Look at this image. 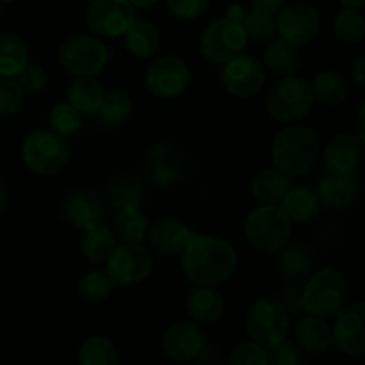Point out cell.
Here are the masks:
<instances>
[{"instance_id": "8fae6325", "label": "cell", "mask_w": 365, "mask_h": 365, "mask_svg": "<svg viewBox=\"0 0 365 365\" xmlns=\"http://www.w3.org/2000/svg\"><path fill=\"white\" fill-rule=\"evenodd\" d=\"M145 81L152 95L170 100L184 95L191 82V71L180 57L164 56L150 64Z\"/></svg>"}, {"instance_id": "ab89813d", "label": "cell", "mask_w": 365, "mask_h": 365, "mask_svg": "<svg viewBox=\"0 0 365 365\" xmlns=\"http://www.w3.org/2000/svg\"><path fill=\"white\" fill-rule=\"evenodd\" d=\"M280 266L289 277H303L310 269L309 250L302 245H285L280 250Z\"/></svg>"}, {"instance_id": "7c38bea8", "label": "cell", "mask_w": 365, "mask_h": 365, "mask_svg": "<svg viewBox=\"0 0 365 365\" xmlns=\"http://www.w3.org/2000/svg\"><path fill=\"white\" fill-rule=\"evenodd\" d=\"M86 18L95 36L120 38L135 20V7L128 0H93Z\"/></svg>"}, {"instance_id": "52a82bcc", "label": "cell", "mask_w": 365, "mask_h": 365, "mask_svg": "<svg viewBox=\"0 0 365 365\" xmlns=\"http://www.w3.org/2000/svg\"><path fill=\"white\" fill-rule=\"evenodd\" d=\"M245 324L248 337L264 349L280 344L289 334L287 312L284 305L274 299H259L253 303L246 314Z\"/></svg>"}, {"instance_id": "7a4b0ae2", "label": "cell", "mask_w": 365, "mask_h": 365, "mask_svg": "<svg viewBox=\"0 0 365 365\" xmlns=\"http://www.w3.org/2000/svg\"><path fill=\"white\" fill-rule=\"evenodd\" d=\"M319 153L317 134L303 125L284 128L274 138L271 146V159L280 171L289 177L305 175L314 166Z\"/></svg>"}, {"instance_id": "277c9868", "label": "cell", "mask_w": 365, "mask_h": 365, "mask_svg": "<svg viewBox=\"0 0 365 365\" xmlns=\"http://www.w3.org/2000/svg\"><path fill=\"white\" fill-rule=\"evenodd\" d=\"M349 285L344 274L337 269H321L305 285L302 307L310 316L335 317L348 303Z\"/></svg>"}, {"instance_id": "484cf974", "label": "cell", "mask_w": 365, "mask_h": 365, "mask_svg": "<svg viewBox=\"0 0 365 365\" xmlns=\"http://www.w3.org/2000/svg\"><path fill=\"white\" fill-rule=\"evenodd\" d=\"M298 341L310 355H323L334 346L331 328L324 323L323 317L307 316L298 327Z\"/></svg>"}, {"instance_id": "9a60e30c", "label": "cell", "mask_w": 365, "mask_h": 365, "mask_svg": "<svg viewBox=\"0 0 365 365\" xmlns=\"http://www.w3.org/2000/svg\"><path fill=\"white\" fill-rule=\"evenodd\" d=\"M319 31V14L310 4L296 2L282 7L277 18V32L296 46L312 41Z\"/></svg>"}, {"instance_id": "603a6c76", "label": "cell", "mask_w": 365, "mask_h": 365, "mask_svg": "<svg viewBox=\"0 0 365 365\" xmlns=\"http://www.w3.org/2000/svg\"><path fill=\"white\" fill-rule=\"evenodd\" d=\"M187 309L196 323L214 324L221 319L225 312L223 296L212 285H200L189 296Z\"/></svg>"}, {"instance_id": "d590c367", "label": "cell", "mask_w": 365, "mask_h": 365, "mask_svg": "<svg viewBox=\"0 0 365 365\" xmlns=\"http://www.w3.org/2000/svg\"><path fill=\"white\" fill-rule=\"evenodd\" d=\"M334 32L342 43H359L364 38V16L356 7H344L334 20Z\"/></svg>"}, {"instance_id": "cb8c5ba5", "label": "cell", "mask_w": 365, "mask_h": 365, "mask_svg": "<svg viewBox=\"0 0 365 365\" xmlns=\"http://www.w3.org/2000/svg\"><path fill=\"white\" fill-rule=\"evenodd\" d=\"M285 214L289 220L296 223H309L314 221L321 212V200L316 191L310 187H291L282 200Z\"/></svg>"}, {"instance_id": "7dc6e473", "label": "cell", "mask_w": 365, "mask_h": 365, "mask_svg": "<svg viewBox=\"0 0 365 365\" xmlns=\"http://www.w3.org/2000/svg\"><path fill=\"white\" fill-rule=\"evenodd\" d=\"M353 77H355L356 84L362 86L365 82V59L362 56L359 57V59L355 61V64H353Z\"/></svg>"}, {"instance_id": "e0dca14e", "label": "cell", "mask_w": 365, "mask_h": 365, "mask_svg": "<svg viewBox=\"0 0 365 365\" xmlns=\"http://www.w3.org/2000/svg\"><path fill=\"white\" fill-rule=\"evenodd\" d=\"M195 235L192 228L177 220H159L146 232L150 248L163 257L180 255Z\"/></svg>"}, {"instance_id": "5bb4252c", "label": "cell", "mask_w": 365, "mask_h": 365, "mask_svg": "<svg viewBox=\"0 0 365 365\" xmlns=\"http://www.w3.org/2000/svg\"><path fill=\"white\" fill-rule=\"evenodd\" d=\"M335 317L337 321L331 330L334 344L346 355L362 359L365 355V305L362 302L353 303Z\"/></svg>"}, {"instance_id": "f1b7e54d", "label": "cell", "mask_w": 365, "mask_h": 365, "mask_svg": "<svg viewBox=\"0 0 365 365\" xmlns=\"http://www.w3.org/2000/svg\"><path fill=\"white\" fill-rule=\"evenodd\" d=\"M314 100L324 103V106H337L344 102L349 95V86L346 78L337 71H321L314 77L312 84Z\"/></svg>"}, {"instance_id": "4fadbf2b", "label": "cell", "mask_w": 365, "mask_h": 365, "mask_svg": "<svg viewBox=\"0 0 365 365\" xmlns=\"http://www.w3.org/2000/svg\"><path fill=\"white\" fill-rule=\"evenodd\" d=\"M223 66V84L235 98H252L266 84V70L255 57L241 53Z\"/></svg>"}, {"instance_id": "f6af8a7d", "label": "cell", "mask_w": 365, "mask_h": 365, "mask_svg": "<svg viewBox=\"0 0 365 365\" xmlns=\"http://www.w3.org/2000/svg\"><path fill=\"white\" fill-rule=\"evenodd\" d=\"M267 355H269V364L273 365H296L299 360L294 346L285 341H282L274 348L267 349Z\"/></svg>"}, {"instance_id": "6da1fadb", "label": "cell", "mask_w": 365, "mask_h": 365, "mask_svg": "<svg viewBox=\"0 0 365 365\" xmlns=\"http://www.w3.org/2000/svg\"><path fill=\"white\" fill-rule=\"evenodd\" d=\"M182 255L184 274L195 285H220L237 269V252L230 242L212 235L196 234Z\"/></svg>"}, {"instance_id": "4dcf8cb0", "label": "cell", "mask_w": 365, "mask_h": 365, "mask_svg": "<svg viewBox=\"0 0 365 365\" xmlns=\"http://www.w3.org/2000/svg\"><path fill=\"white\" fill-rule=\"evenodd\" d=\"M299 61L302 57H299L298 46L284 38L271 41L266 50V64L282 77L294 73L299 66Z\"/></svg>"}, {"instance_id": "44dd1931", "label": "cell", "mask_w": 365, "mask_h": 365, "mask_svg": "<svg viewBox=\"0 0 365 365\" xmlns=\"http://www.w3.org/2000/svg\"><path fill=\"white\" fill-rule=\"evenodd\" d=\"M356 182L353 180L351 175H339L330 173L319 182L317 187V196L321 200V205L334 210L348 209L356 198Z\"/></svg>"}, {"instance_id": "816d5d0a", "label": "cell", "mask_w": 365, "mask_h": 365, "mask_svg": "<svg viewBox=\"0 0 365 365\" xmlns=\"http://www.w3.org/2000/svg\"><path fill=\"white\" fill-rule=\"evenodd\" d=\"M339 2L344 7H356V9H359V7L364 6L365 0H339Z\"/></svg>"}, {"instance_id": "ee69618b", "label": "cell", "mask_w": 365, "mask_h": 365, "mask_svg": "<svg viewBox=\"0 0 365 365\" xmlns=\"http://www.w3.org/2000/svg\"><path fill=\"white\" fill-rule=\"evenodd\" d=\"M16 77H18V82H20V86L25 89V91H31V93L41 91V89L46 86L45 68H43L41 64L31 63V61L25 64V68L16 75Z\"/></svg>"}, {"instance_id": "30bf717a", "label": "cell", "mask_w": 365, "mask_h": 365, "mask_svg": "<svg viewBox=\"0 0 365 365\" xmlns=\"http://www.w3.org/2000/svg\"><path fill=\"white\" fill-rule=\"evenodd\" d=\"M106 273L118 285H135L145 282L153 269V259L150 252L139 245L121 242L113 250L109 259L106 260Z\"/></svg>"}, {"instance_id": "836d02e7", "label": "cell", "mask_w": 365, "mask_h": 365, "mask_svg": "<svg viewBox=\"0 0 365 365\" xmlns=\"http://www.w3.org/2000/svg\"><path fill=\"white\" fill-rule=\"evenodd\" d=\"M130 110L132 102L127 93L113 89V91L103 93L102 102H100L98 113L96 114H98L103 123L120 125L130 116Z\"/></svg>"}, {"instance_id": "db71d44e", "label": "cell", "mask_w": 365, "mask_h": 365, "mask_svg": "<svg viewBox=\"0 0 365 365\" xmlns=\"http://www.w3.org/2000/svg\"><path fill=\"white\" fill-rule=\"evenodd\" d=\"M0 2H7V4H11V2H16V0H0Z\"/></svg>"}, {"instance_id": "8d00e7d4", "label": "cell", "mask_w": 365, "mask_h": 365, "mask_svg": "<svg viewBox=\"0 0 365 365\" xmlns=\"http://www.w3.org/2000/svg\"><path fill=\"white\" fill-rule=\"evenodd\" d=\"M107 200L114 210H120L128 205H141L143 189L132 178H116L107 187Z\"/></svg>"}, {"instance_id": "8992f818", "label": "cell", "mask_w": 365, "mask_h": 365, "mask_svg": "<svg viewBox=\"0 0 365 365\" xmlns=\"http://www.w3.org/2000/svg\"><path fill=\"white\" fill-rule=\"evenodd\" d=\"M25 166L38 175H53L66 166L70 159L66 138L53 130H36L21 146Z\"/></svg>"}, {"instance_id": "f907efd6", "label": "cell", "mask_w": 365, "mask_h": 365, "mask_svg": "<svg viewBox=\"0 0 365 365\" xmlns=\"http://www.w3.org/2000/svg\"><path fill=\"white\" fill-rule=\"evenodd\" d=\"M364 109L365 107L362 106L359 110V138L365 141V134H364Z\"/></svg>"}, {"instance_id": "3957f363", "label": "cell", "mask_w": 365, "mask_h": 365, "mask_svg": "<svg viewBox=\"0 0 365 365\" xmlns=\"http://www.w3.org/2000/svg\"><path fill=\"white\" fill-rule=\"evenodd\" d=\"M292 223L278 203H264L246 216V241L262 253H278L291 239Z\"/></svg>"}, {"instance_id": "4316f807", "label": "cell", "mask_w": 365, "mask_h": 365, "mask_svg": "<svg viewBox=\"0 0 365 365\" xmlns=\"http://www.w3.org/2000/svg\"><path fill=\"white\" fill-rule=\"evenodd\" d=\"M102 96L103 89L95 77H77L68 86V103L81 114L91 116L98 113Z\"/></svg>"}, {"instance_id": "11a10c76", "label": "cell", "mask_w": 365, "mask_h": 365, "mask_svg": "<svg viewBox=\"0 0 365 365\" xmlns=\"http://www.w3.org/2000/svg\"><path fill=\"white\" fill-rule=\"evenodd\" d=\"M0 14H2V6H0Z\"/></svg>"}, {"instance_id": "9c48e42d", "label": "cell", "mask_w": 365, "mask_h": 365, "mask_svg": "<svg viewBox=\"0 0 365 365\" xmlns=\"http://www.w3.org/2000/svg\"><path fill=\"white\" fill-rule=\"evenodd\" d=\"M59 59L64 70L75 77H95L106 68L109 50L91 36H73L63 43Z\"/></svg>"}, {"instance_id": "f35d334b", "label": "cell", "mask_w": 365, "mask_h": 365, "mask_svg": "<svg viewBox=\"0 0 365 365\" xmlns=\"http://www.w3.org/2000/svg\"><path fill=\"white\" fill-rule=\"evenodd\" d=\"M48 125L50 130H53L56 134L63 135V138H71L82 128L81 113L70 103H57L50 113Z\"/></svg>"}, {"instance_id": "e575fe53", "label": "cell", "mask_w": 365, "mask_h": 365, "mask_svg": "<svg viewBox=\"0 0 365 365\" xmlns=\"http://www.w3.org/2000/svg\"><path fill=\"white\" fill-rule=\"evenodd\" d=\"M114 287L116 284L109 274L102 271H91L81 278L77 285V294L88 303H100L113 292Z\"/></svg>"}, {"instance_id": "b9f144b4", "label": "cell", "mask_w": 365, "mask_h": 365, "mask_svg": "<svg viewBox=\"0 0 365 365\" xmlns=\"http://www.w3.org/2000/svg\"><path fill=\"white\" fill-rule=\"evenodd\" d=\"M228 362L232 365H267L269 364V355H267V349L252 341L237 346L232 351Z\"/></svg>"}, {"instance_id": "7402d4cb", "label": "cell", "mask_w": 365, "mask_h": 365, "mask_svg": "<svg viewBox=\"0 0 365 365\" xmlns=\"http://www.w3.org/2000/svg\"><path fill=\"white\" fill-rule=\"evenodd\" d=\"M125 46L138 59H150L160 48V32L152 21L135 18L125 31Z\"/></svg>"}, {"instance_id": "d4e9b609", "label": "cell", "mask_w": 365, "mask_h": 365, "mask_svg": "<svg viewBox=\"0 0 365 365\" xmlns=\"http://www.w3.org/2000/svg\"><path fill=\"white\" fill-rule=\"evenodd\" d=\"M291 187V177L278 168L262 170L252 180V195L262 203H282Z\"/></svg>"}, {"instance_id": "ba28073f", "label": "cell", "mask_w": 365, "mask_h": 365, "mask_svg": "<svg viewBox=\"0 0 365 365\" xmlns=\"http://www.w3.org/2000/svg\"><path fill=\"white\" fill-rule=\"evenodd\" d=\"M248 46L242 21L223 16L205 29L200 41L202 53L214 64H225L241 56Z\"/></svg>"}, {"instance_id": "ac0fdd59", "label": "cell", "mask_w": 365, "mask_h": 365, "mask_svg": "<svg viewBox=\"0 0 365 365\" xmlns=\"http://www.w3.org/2000/svg\"><path fill=\"white\" fill-rule=\"evenodd\" d=\"M364 160V141L359 135L341 134L328 143L324 164L330 173L353 175Z\"/></svg>"}, {"instance_id": "2e32d148", "label": "cell", "mask_w": 365, "mask_h": 365, "mask_svg": "<svg viewBox=\"0 0 365 365\" xmlns=\"http://www.w3.org/2000/svg\"><path fill=\"white\" fill-rule=\"evenodd\" d=\"M205 348V335L195 323H175L163 337V351L175 362H191Z\"/></svg>"}, {"instance_id": "f5cc1de1", "label": "cell", "mask_w": 365, "mask_h": 365, "mask_svg": "<svg viewBox=\"0 0 365 365\" xmlns=\"http://www.w3.org/2000/svg\"><path fill=\"white\" fill-rule=\"evenodd\" d=\"M4 200H6V192H4V185L2 182H0V210H2L4 207Z\"/></svg>"}, {"instance_id": "7bdbcfd3", "label": "cell", "mask_w": 365, "mask_h": 365, "mask_svg": "<svg viewBox=\"0 0 365 365\" xmlns=\"http://www.w3.org/2000/svg\"><path fill=\"white\" fill-rule=\"evenodd\" d=\"M168 9L180 20H192L202 16L209 7L210 0H166Z\"/></svg>"}, {"instance_id": "d6986e66", "label": "cell", "mask_w": 365, "mask_h": 365, "mask_svg": "<svg viewBox=\"0 0 365 365\" xmlns=\"http://www.w3.org/2000/svg\"><path fill=\"white\" fill-rule=\"evenodd\" d=\"M184 159L182 153L170 143H159L150 148L146 155V175L155 185H171L180 178Z\"/></svg>"}, {"instance_id": "83f0119b", "label": "cell", "mask_w": 365, "mask_h": 365, "mask_svg": "<svg viewBox=\"0 0 365 365\" xmlns=\"http://www.w3.org/2000/svg\"><path fill=\"white\" fill-rule=\"evenodd\" d=\"M114 230L118 239L128 245H141L146 239L148 232V220L145 212L139 209V205H128L118 210L116 221H114Z\"/></svg>"}, {"instance_id": "ffe728a7", "label": "cell", "mask_w": 365, "mask_h": 365, "mask_svg": "<svg viewBox=\"0 0 365 365\" xmlns=\"http://www.w3.org/2000/svg\"><path fill=\"white\" fill-rule=\"evenodd\" d=\"M64 216L81 230H91L103 221V203L98 195L88 189H77L64 200Z\"/></svg>"}, {"instance_id": "bcb514c9", "label": "cell", "mask_w": 365, "mask_h": 365, "mask_svg": "<svg viewBox=\"0 0 365 365\" xmlns=\"http://www.w3.org/2000/svg\"><path fill=\"white\" fill-rule=\"evenodd\" d=\"M253 6V9L257 11H262V13H267V14H278L280 13L282 7L285 6V2L287 0H250Z\"/></svg>"}, {"instance_id": "60d3db41", "label": "cell", "mask_w": 365, "mask_h": 365, "mask_svg": "<svg viewBox=\"0 0 365 365\" xmlns=\"http://www.w3.org/2000/svg\"><path fill=\"white\" fill-rule=\"evenodd\" d=\"M25 102V89L14 77H0V116L18 113Z\"/></svg>"}, {"instance_id": "5b68a950", "label": "cell", "mask_w": 365, "mask_h": 365, "mask_svg": "<svg viewBox=\"0 0 365 365\" xmlns=\"http://www.w3.org/2000/svg\"><path fill=\"white\" fill-rule=\"evenodd\" d=\"M314 106V95L307 78L296 75H284L273 84L266 98L267 113L282 123L307 116Z\"/></svg>"}, {"instance_id": "681fc988", "label": "cell", "mask_w": 365, "mask_h": 365, "mask_svg": "<svg viewBox=\"0 0 365 365\" xmlns=\"http://www.w3.org/2000/svg\"><path fill=\"white\" fill-rule=\"evenodd\" d=\"M128 2L134 7H139V9H146V7L153 6V4H157L159 0H128Z\"/></svg>"}, {"instance_id": "c3c4849f", "label": "cell", "mask_w": 365, "mask_h": 365, "mask_svg": "<svg viewBox=\"0 0 365 365\" xmlns=\"http://www.w3.org/2000/svg\"><path fill=\"white\" fill-rule=\"evenodd\" d=\"M227 16L232 18V20L242 21V18H245V9H242L241 6H232L230 9H228Z\"/></svg>"}, {"instance_id": "f546056e", "label": "cell", "mask_w": 365, "mask_h": 365, "mask_svg": "<svg viewBox=\"0 0 365 365\" xmlns=\"http://www.w3.org/2000/svg\"><path fill=\"white\" fill-rule=\"evenodd\" d=\"M27 63V45L14 34H0V77H16Z\"/></svg>"}, {"instance_id": "d6a6232c", "label": "cell", "mask_w": 365, "mask_h": 365, "mask_svg": "<svg viewBox=\"0 0 365 365\" xmlns=\"http://www.w3.org/2000/svg\"><path fill=\"white\" fill-rule=\"evenodd\" d=\"M77 360L82 365H114L118 362V351L109 339L89 337L78 348Z\"/></svg>"}, {"instance_id": "1f68e13d", "label": "cell", "mask_w": 365, "mask_h": 365, "mask_svg": "<svg viewBox=\"0 0 365 365\" xmlns=\"http://www.w3.org/2000/svg\"><path fill=\"white\" fill-rule=\"evenodd\" d=\"M114 248H116V237H114L113 230L103 225L88 230L82 239V253L89 262H106Z\"/></svg>"}, {"instance_id": "74e56055", "label": "cell", "mask_w": 365, "mask_h": 365, "mask_svg": "<svg viewBox=\"0 0 365 365\" xmlns=\"http://www.w3.org/2000/svg\"><path fill=\"white\" fill-rule=\"evenodd\" d=\"M242 27H245L248 39L257 43L269 41V39L277 34V20L273 18V14L262 13V11L257 9L245 13Z\"/></svg>"}]
</instances>
